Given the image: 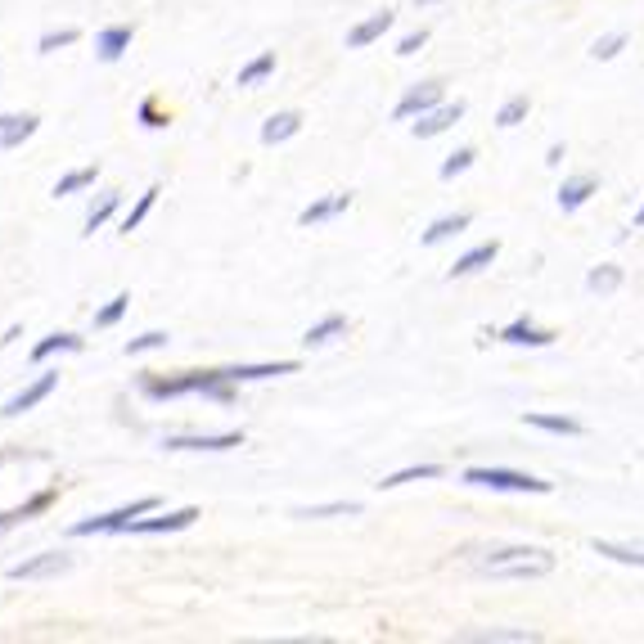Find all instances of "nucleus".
Returning <instances> with one entry per match:
<instances>
[{"instance_id":"nucleus-1","label":"nucleus","mask_w":644,"mask_h":644,"mask_svg":"<svg viewBox=\"0 0 644 644\" xmlns=\"http://www.w3.org/2000/svg\"><path fill=\"white\" fill-rule=\"evenodd\" d=\"M473 568L482 577H509V581H532V577H550L554 572V554L541 545H505V550H487L473 559Z\"/></svg>"},{"instance_id":"nucleus-2","label":"nucleus","mask_w":644,"mask_h":644,"mask_svg":"<svg viewBox=\"0 0 644 644\" xmlns=\"http://www.w3.org/2000/svg\"><path fill=\"white\" fill-rule=\"evenodd\" d=\"M460 482H469V487H491V491H518V496H545L550 491V482L545 478H532V473H518V469H464Z\"/></svg>"},{"instance_id":"nucleus-3","label":"nucleus","mask_w":644,"mask_h":644,"mask_svg":"<svg viewBox=\"0 0 644 644\" xmlns=\"http://www.w3.org/2000/svg\"><path fill=\"white\" fill-rule=\"evenodd\" d=\"M158 509V496H140V500H131V505H122V509H113V514H95V518H82V523H73L68 532L73 536H104V532H127L136 518H145V514H154Z\"/></svg>"},{"instance_id":"nucleus-4","label":"nucleus","mask_w":644,"mask_h":644,"mask_svg":"<svg viewBox=\"0 0 644 644\" xmlns=\"http://www.w3.org/2000/svg\"><path fill=\"white\" fill-rule=\"evenodd\" d=\"M203 388V370H185V374H172V379H163V374H140V392H145L149 401H176V397H190V392Z\"/></svg>"},{"instance_id":"nucleus-5","label":"nucleus","mask_w":644,"mask_h":644,"mask_svg":"<svg viewBox=\"0 0 644 644\" xmlns=\"http://www.w3.org/2000/svg\"><path fill=\"white\" fill-rule=\"evenodd\" d=\"M68 568H73V554L68 550H46V554H37V559L14 563L10 581H55V577H64Z\"/></svg>"},{"instance_id":"nucleus-6","label":"nucleus","mask_w":644,"mask_h":644,"mask_svg":"<svg viewBox=\"0 0 644 644\" xmlns=\"http://www.w3.org/2000/svg\"><path fill=\"white\" fill-rule=\"evenodd\" d=\"M55 388H59V370L37 374V379L28 383V388H23V392H14V397L5 401V406H0V415H5V419H19V415H28V410H32V406H41V401H46Z\"/></svg>"},{"instance_id":"nucleus-7","label":"nucleus","mask_w":644,"mask_h":644,"mask_svg":"<svg viewBox=\"0 0 644 644\" xmlns=\"http://www.w3.org/2000/svg\"><path fill=\"white\" fill-rule=\"evenodd\" d=\"M437 104H442V82H419V86H410V91L397 100L392 118H397V122H415V118H424L428 109H437Z\"/></svg>"},{"instance_id":"nucleus-8","label":"nucleus","mask_w":644,"mask_h":644,"mask_svg":"<svg viewBox=\"0 0 644 644\" xmlns=\"http://www.w3.org/2000/svg\"><path fill=\"white\" fill-rule=\"evenodd\" d=\"M199 523V505H185V509H172V514H158V518H136L127 532L136 536H167V532H185V527Z\"/></svg>"},{"instance_id":"nucleus-9","label":"nucleus","mask_w":644,"mask_h":644,"mask_svg":"<svg viewBox=\"0 0 644 644\" xmlns=\"http://www.w3.org/2000/svg\"><path fill=\"white\" fill-rule=\"evenodd\" d=\"M163 446L167 451H235L244 446V433H176Z\"/></svg>"},{"instance_id":"nucleus-10","label":"nucleus","mask_w":644,"mask_h":644,"mask_svg":"<svg viewBox=\"0 0 644 644\" xmlns=\"http://www.w3.org/2000/svg\"><path fill=\"white\" fill-rule=\"evenodd\" d=\"M460 118H464V104L460 100H455V104H437V109H428L424 118L410 122V131H415V140H433V136H442V131H451Z\"/></svg>"},{"instance_id":"nucleus-11","label":"nucleus","mask_w":644,"mask_h":644,"mask_svg":"<svg viewBox=\"0 0 644 644\" xmlns=\"http://www.w3.org/2000/svg\"><path fill=\"white\" fill-rule=\"evenodd\" d=\"M131 41H136V28H131V23H109V28H100V37H95V55H100V64H118L131 50Z\"/></svg>"},{"instance_id":"nucleus-12","label":"nucleus","mask_w":644,"mask_h":644,"mask_svg":"<svg viewBox=\"0 0 644 644\" xmlns=\"http://www.w3.org/2000/svg\"><path fill=\"white\" fill-rule=\"evenodd\" d=\"M37 127V113H0V149H23V140L37 136Z\"/></svg>"},{"instance_id":"nucleus-13","label":"nucleus","mask_w":644,"mask_h":644,"mask_svg":"<svg viewBox=\"0 0 644 644\" xmlns=\"http://www.w3.org/2000/svg\"><path fill=\"white\" fill-rule=\"evenodd\" d=\"M392 23H397V14H392V10H374L370 19H361L352 32H347V50H365V46H374V41H379L383 32H392Z\"/></svg>"},{"instance_id":"nucleus-14","label":"nucleus","mask_w":644,"mask_h":644,"mask_svg":"<svg viewBox=\"0 0 644 644\" xmlns=\"http://www.w3.org/2000/svg\"><path fill=\"white\" fill-rule=\"evenodd\" d=\"M352 208V190H338V194H325V199L307 203V208L298 212V226H320V221H334L338 212Z\"/></svg>"},{"instance_id":"nucleus-15","label":"nucleus","mask_w":644,"mask_h":644,"mask_svg":"<svg viewBox=\"0 0 644 644\" xmlns=\"http://www.w3.org/2000/svg\"><path fill=\"white\" fill-rule=\"evenodd\" d=\"M500 257V244L496 239H487V244H478V248H469L464 257H455V266L446 271V280H464V275H478V271H487L491 262Z\"/></svg>"},{"instance_id":"nucleus-16","label":"nucleus","mask_w":644,"mask_h":644,"mask_svg":"<svg viewBox=\"0 0 644 644\" xmlns=\"http://www.w3.org/2000/svg\"><path fill=\"white\" fill-rule=\"evenodd\" d=\"M500 343H509V347H550L554 334L550 329H541V325H532V320H514V325L500 329Z\"/></svg>"},{"instance_id":"nucleus-17","label":"nucleus","mask_w":644,"mask_h":644,"mask_svg":"<svg viewBox=\"0 0 644 644\" xmlns=\"http://www.w3.org/2000/svg\"><path fill=\"white\" fill-rule=\"evenodd\" d=\"M298 131H302V113L298 109L271 113V118L262 122V145H284V140H293Z\"/></svg>"},{"instance_id":"nucleus-18","label":"nucleus","mask_w":644,"mask_h":644,"mask_svg":"<svg viewBox=\"0 0 644 644\" xmlns=\"http://www.w3.org/2000/svg\"><path fill=\"white\" fill-rule=\"evenodd\" d=\"M230 379L235 383H262V379H280V374H298V361H266V365H230Z\"/></svg>"},{"instance_id":"nucleus-19","label":"nucleus","mask_w":644,"mask_h":644,"mask_svg":"<svg viewBox=\"0 0 644 644\" xmlns=\"http://www.w3.org/2000/svg\"><path fill=\"white\" fill-rule=\"evenodd\" d=\"M599 190L595 176H568V181L559 185V212H577L590 203V194Z\"/></svg>"},{"instance_id":"nucleus-20","label":"nucleus","mask_w":644,"mask_h":644,"mask_svg":"<svg viewBox=\"0 0 644 644\" xmlns=\"http://www.w3.org/2000/svg\"><path fill=\"white\" fill-rule=\"evenodd\" d=\"M523 424L527 428H541V433H554V437H581V419H572V415H545V410H527Z\"/></svg>"},{"instance_id":"nucleus-21","label":"nucleus","mask_w":644,"mask_h":644,"mask_svg":"<svg viewBox=\"0 0 644 644\" xmlns=\"http://www.w3.org/2000/svg\"><path fill=\"white\" fill-rule=\"evenodd\" d=\"M473 226V217L469 212H455V217H437L433 226L424 230V235H419V244L424 248H433V244H446V239H455V235H464V230Z\"/></svg>"},{"instance_id":"nucleus-22","label":"nucleus","mask_w":644,"mask_h":644,"mask_svg":"<svg viewBox=\"0 0 644 644\" xmlns=\"http://www.w3.org/2000/svg\"><path fill=\"white\" fill-rule=\"evenodd\" d=\"M59 352H82V338L73 334V329H59V334H46L37 347H32V365H46L50 356Z\"/></svg>"},{"instance_id":"nucleus-23","label":"nucleus","mask_w":644,"mask_h":644,"mask_svg":"<svg viewBox=\"0 0 644 644\" xmlns=\"http://www.w3.org/2000/svg\"><path fill=\"white\" fill-rule=\"evenodd\" d=\"M586 289H590V293H599V298L617 293V289H622V266H617V262H599L595 271L586 275Z\"/></svg>"},{"instance_id":"nucleus-24","label":"nucleus","mask_w":644,"mask_h":644,"mask_svg":"<svg viewBox=\"0 0 644 644\" xmlns=\"http://www.w3.org/2000/svg\"><path fill=\"white\" fill-rule=\"evenodd\" d=\"M338 334H347V316H325V320H316V325L307 329V334H302V343L307 347H325V343H334Z\"/></svg>"},{"instance_id":"nucleus-25","label":"nucleus","mask_w":644,"mask_h":644,"mask_svg":"<svg viewBox=\"0 0 644 644\" xmlns=\"http://www.w3.org/2000/svg\"><path fill=\"white\" fill-rule=\"evenodd\" d=\"M433 478H442V464H410V469L388 473V478H383L379 487L392 491V487H406V482H433Z\"/></svg>"},{"instance_id":"nucleus-26","label":"nucleus","mask_w":644,"mask_h":644,"mask_svg":"<svg viewBox=\"0 0 644 644\" xmlns=\"http://www.w3.org/2000/svg\"><path fill=\"white\" fill-rule=\"evenodd\" d=\"M95 181H100V163H91V167H77V172H68L64 181L55 185V199H68V194H82V190H91Z\"/></svg>"},{"instance_id":"nucleus-27","label":"nucleus","mask_w":644,"mask_h":644,"mask_svg":"<svg viewBox=\"0 0 644 644\" xmlns=\"http://www.w3.org/2000/svg\"><path fill=\"white\" fill-rule=\"evenodd\" d=\"M356 514H361V500H334V505L293 509V518H356Z\"/></svg>"},{"instance_id":"nucleus-28","label":"nucleus","mask_w":644,"mask_h":644,"mask_svg":"<svg viewBox=\"0 0 644 644\" xmlns=\"http://www.w3.org/2000/svg\"><path fill=\"white\" fill-rule=\"evenodd\" d=\"M271 73H275V50H262L257 59H248V64L239 68V86H257V82H266Z\"/></svg>"},{"instance_id":"nucleus-29","label":"nucleus","mask_w":644,"mask_h":644,"mask_svg":"<svg viewBox=\"0 0 644 644\" xmlns=\"http://www.w3.org/2000/svg\"><path fill=\"white\" fill-rule=\"evenodd\" d=\"M158 194H163V190H158V185H149V190L140 194V203L127 212V217H122V235H131V230H140V226H145V217H149V212H154Z\"/></svg>"},{"instance_id":"nucleus-30","label":"nucleus","mask_w":644,"mask_h":644,"mask_svg":"<svg viewBox=\"0 0 644 644\" xmlns=\"http://www.w3.org/2000/svg\"><path fill=\"white\" fill-rule=\"evenodd\" d=\"M595 554H604V559H613V563H631V568H644V550H635V545L595 541Z\"/></svg>"},{"instance_id":"nucleus-31","label":"nucleus","mask_w":644,"mask_h":644,"mask_svg":"<svg viewBox=\"0 0 644 644\" xmlns=\"http://www.w3.org/2000/svg\"><path fill=\"white\" fill-rule=\"evenodd\" d=\"M127 307H131V293H118V298H109L100 311H95V329H113L122 316H127Z\"/></svg>"},{"instance_id":"nucleus-32","label":"nucleus","mask_w":644,"mask_h":644,"mask_svg":"<svg viewBox=\"0 0 644 644\" xmlns=\"http://www.w3.org/2000/svg\"><path fill=\"white\" fill-rule=\"evenodd\" d=\"M527 113H532V100H527V95H514V100H505L500 104V113H496V127H518V122L527 118Z\"/></svg>"},{"instance_id":"nucleus-33","label":"nucleus","mask_w":644,"mask_h":644,"mask_svg":"<svg viewBox=\"0 0 644 644\" xmlns=\"http://www.w3.org/2000/svg\"><path fill=\"white\" fill-rule=\"evenodd\" d=\"M113 212H118V194L109 190V194H100V203H95L91 212H86V230H82V235H95V230H100L104 221L113 217Z\"/></svg>"},{"instance_id":"nucleus-34","label":"nucleus","mask_w":644,"mask_h":644,"mask_svg":"<svg viewBox=\"0 0 644 644\" xmlns=\"http://www.w3.org/2000/svg\"><path fill=\"white\" fill-rule=\"evenodd\" d=\"M469 640H478V644H536L541 635L536 631H478V635H469Z\"/></svg>"},{"instance_id":"nucleus-35","label":"nucleus","mask_w":644,"mask_h":644,"mask_svg":"<svg viewBox=\"0 0 644 644\" xmlns=\"http://www.w3.org/2000/svg\"><path fill=\"white\" fill-rule=\"evenodd\" d=\"M473 158H478L473 149H455V154H446V163H442V172L437 176H442V181H455V176H464L473 167Z\"/></svg>"},{"instance_id":"nucleus-36","label":"nucleus","mask_w":644,"mask_h":644,"mask_svg":"<svg viewBox=\"0 0 644 644\" xmlns=\"http://www.w3.org/2000/svg\"><path fill=\"white\" fill-rule=\"evenodd\" d=\"M622 46H626V32H608V37H599L595 46H590V59H599V64H604V59H617Z\"/></svg>"},{"instance_id":"nucleus-37","label":"nucleus","mask_w":644,"mask_h":644,"mask_svg":"<svg viewBox=\"0 0 644 644\" xmlns=\"http://www.w3.org/2000/svg\"><path fill=\"white\" fill-rule=\"evenodd\" d=\"M158 347H167V334H163V329H149V334L131 338V343H127V356H145V352H158Z\"/></svg>"},{"instance_id":"nucleus-38","label":"nucleus","mask_w":644,"mask_h":644,"mask_svg":"<svg viewBox=\"0 0 644 644\" xmlns=\"http://www.w3.org/2000/svg\"><path fill=\"white\" fill-rule=\"evenodd\" d=\"M73 41H77V28H64V32H46V37H41V55H55V50L59 46H73Z\"/></svg>"},{"instance_id":"nucleus-39","label":"nucleus","mask_w":644,"mask_h":644,"mask_svg":"<svg viewBox=\"0 0 644 644\" xmlns=\"http://www.w3.org/2000/svg\"><path fill=\"white\" fill-rule=\"evenodd\" d=\"M428 46V28H419V32H406V37L397 41V55L401 59H410V55H419V50Z\"/></svg>"},{"instance_id":"nucleus-40","label":"nucleus","mask_w":644,"mask_h":644,"mask_svg":"<svg viewBox=\"0 0 644 644\" xmlns=\"http://www.w3.org/2000/svg\"><path fill=\"white\" fill-rule=\"evenodd\" d=\"M140 122H145L149 131H158V127H167V113H158V104L145 100V104H140Z\"/></svg>"},{"instance_id":"nucleus-41","label":"nucleus","mask_w":644,"mask_h":644,"mask_svg":"<svg viewBox=\"0 0 644 644\" xmlns=\"http://www.w3.org/2000/svg\"><path fill=\"white\" fill-rule=\"evenodd\" d=\"M545 163H550V167H559V163H563V145H550V154H545Z\"/></svg>"},{"instance_id":"nucleus-42","label":"nucleus","mask_w":644,"mask_h":644,"mask_svg":"<svg viewBox=\"0 0 644 644\" xmlns=\"http://www.w3.org/2000/svg\"><path fill=\"white\" fill-rule=\"evenodd\" d=\"M631 230H644V203L635 208V221H631Z\"/></svg>"},{"instance_id":"nucleus-43","label":"nucleus","mask_w":644,"mask_h":644,"mask_svg":"<svg viewBox=\"0 0 644 644\" xmlns=\"http://www.w3.org/2000/svg\"><path fill=\"white\" fill-rule=\"evenodd\" d=\"M415 5H437V0H415Z\"/></svg>"}]
</instances>
